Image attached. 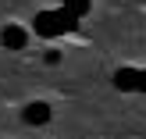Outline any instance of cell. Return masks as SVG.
<instances>
[{
    "label": "cell",
    "instance_id": "cell-5",
    "mask_svg": "<svg viewBox=\"0 0 146 139\" xmlns=\"http://www.w3.org/2000/svg\"><path fill=\"white\" fill-rule=\"evenodd\" d=\"M57 25H61V32H75V29H78V18L71 11H64V7H57Z\"/></svg>",
    "mask_w": 146,
    "mask_h": 139
},
{
    "label": "cell",
    "instance_id": "cell-1",
    "mask_svg": "<svg viewBox=\"0 0 146 139\" xmlns=\"http://www.w3.org/2000/svg\"><path fill=\"white\" fill-rule=\"evenodd\" d=\"M36 36H43V39H54V36H61L57 11H39V14H36Z\"/></svg>",
    "mask_w": 146,
    "mask_h": 139
},
{
    "label": "cell",
    "instance_id": "cell-2",
    "mask_svg": "<svg viewBox=\"0 0 146 139\" xmlns=\"http://www.w3.org/2000/svg\"><path fill=\"white\" fill-rule=\"evenodd\" d=\"M0 43H4L7 50H25V43H29V32L21 25H7L4 32H0Z\"/></svg>",
    "mask_w": 146,
    "mask_h": 139
},
{
    "label": "cell",
    "instance_id": "cell-4",
    "mask_svg": "<svg viewBox=\"0 0 146 139\" xmlns=\"http://www.w3.org/2000/svg\"><path fill=\"white\" fill-rule=\"evenodd\" d=\"M114 86H118V89H143V71L139 68H118Z\"/></svg>",
    "mask_w": 146,
    "mask_h": 139
},
{
    "label": "cell",
    "instance_id": "cell-6",
    "mask_svg": "<svg viewBox=\"0 0 146 139\" xmlns=\"http://www.w3.org/2000/svg\"><path fill=\"white\" fill-rule=\"evenodd\" d=\"M61 7H64V11H71L75 18H82V14L93 7V0H61Z\"/></svg>",
    "mask_w": 146,
    "mask_h": 139
},
{
    "label": "cell",
    "instance_id": "cell-3",
    "mask_svg": "<svg viewBox=\"0 0 146 139\" xmlns=\"http://www.w3.org/2000/svg\"><path fill=\"white\" fill-rule=\"evenodd\" d=\"M21 118H25L29 125H46V121H50V104L32 100V104H25V114H21Z\"/></svg>",
    "mask_w": 146,
    "mask_h": 139
}]
</instances>
